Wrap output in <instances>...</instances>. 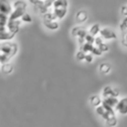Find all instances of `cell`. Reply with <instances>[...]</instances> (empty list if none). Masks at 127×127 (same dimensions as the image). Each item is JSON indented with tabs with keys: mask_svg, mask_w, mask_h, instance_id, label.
I'll use <instances>...</instances> for the list:
<instances>
[{
	"mask_svg": "<svg viewBox=\"0 0 127 127\" xmlns=\"http://www.w3.org/2000/svg\"><path fill=\"white\" fill-rule=\"evenodd\" d=\"M121 13L127 17V5H123L121 7Z\"/></svg>",
	"mask_w": 127,
	"mask_h": 127,
	"instance_id": "836d02e7",
	"label": "cell"
},
{
	"mask_svg": "<svg viewBox=\"0 0 127 127\" xmlns=\"http://www.w3.org/2000/svg\"><path fill=\"white\" fill-rule=\"evenodd\" d=\"M105 122H106V125H107L108 126L113 127V126H115V125H117V123H118V120H117V118L115 117V118H111V119L108 120V121H105Z\"/></svg>",
	"mask_w": 127,
	"mask_h": 127,
	"instance_id": "484cf974",
	"label": "cell"
},
{
	"mask_svg": "<svg viewBox=\"0 0 127 127\" xmlns=\"http://www.w3.org/2000/svg\"><path fill=\"white\" fill-rule=\"evenodd\" d=\"M100 37L104 39H114L117 38V35L112 30L109 28H104L99 32Z\"/></svg>",
	"mask_w": 127,
	"mask_h": 127,
	"instance_id": "5b68a950",
	"label": "cell"
},
{
	"mask_svg": "<svg viewBox=\"0 0 127 127\" xmlns=\"http://www.w3.org/2000/svg\"><path fill=\"white\" fill-rule=\"evenodd\" d=\"M102 51H101V50L99 49L98 47H97V46H94V48H93V50H92V54H94V55H97V56H100L101 54H102Z\"/></svg>",
	"mask_w": 127,
	"mask_h": 127,
	"instance_id": "4dcf8cb0",
	"label": "cell"
},
{
	"mask_svg": "<svg viewBox=\"0 0 127 127\" xmlns=\"http://www.w3.org/2000/svg\"><path fill=\"white\" fill-rule=\"evenodd\" d=\"M68 3L65 0H57L55 2H53V6L54 8H67Z\"/></svg>",
	"mask_w": 127,
	"mask_h": 127,
	"instance_id": "2e32d148",
	"label": "cell"
},
{
	"mask_svg": "<svg viewBox=\"0 0 127 127\" xmlns=\"http://www.w3.org/2000/svg\"><path fill=\"white\" fill-rule=\"evenodd\" d=\"M118 95H119V92H118V90L112 88V87L109 86V85L105 86L104 88V90H103V97H104V98L111 97H117Z\"/></svg>",
	"mask_w": 127,
	"mask_h": 127,
	"instance_id": "3957f363",
	"label": "cell"
},
{
	"mask_svg": "<svg viewBox=\"0 0 127 127\" xmlns=\"http://www.w3.org/2000/svg\"><path fill=\"white\" fill-rule=\"evenodd\" d=\"M102 44H104V40H103L102 37L99 36V37H97L95 38V44L97 47H98V46H100Z\"/></svg>",
	"mask_w": 127,
	"mask_h": 127,
	"instance_id": "f546056e",
	"label": "cell"
},
{
	"mask_svg": "<svg viewBox=\"0 0 127 127\" xmlns=\"http://www.w3.org/2000/svg\"><path fill=\"white\" fill-rule=\"evenodd\" d=\"M51 4H53V2L52 1H44V6H45V7H50V6L51 5Z\"/></svg>",
	"mask_w": 127,
	"mask_h": 127,
	"instance_id": "e575fe53",
	"label": "cell"
},
{
	"mask_svg": "<svg viewBox=\"0 0 127 127\" xmlns=\"http://www.w3.org/2000/svg\"><path fill=\"white\" fill-rule=\"evenodd\" d=\"M88 18V14L85 11H79L76 15V19L78 22L80 23H84V22L86 21V19Z\"/></svg>",
	"mask_w": 127,
	"mask_h": 127,
	"instance_id": "9c48e42d",
	"label": "cell"
},
{
	"mask_svg": "<svg viewBox=\"0 0 127 127\" xmlns=\"http://www.w3.org/2000/svg\"><path fill=\"white\" fill-rule=\"evenodd\" d=\"M44 25H45L46 28H48L49 30H57L59 27L58 22L51 21V22H44Z\"/></svg>",
	"mask_w": 127,
	"mask_h": 127,
	"instance_id": "e0dca14e",
	"label": "cell"
},
{
	"mask_svg": "<svg viewBox=\"0 0 127 127\" xmlns=\"http://www.w3.org/2000/svg\"><path fill=\"white\" fill-rule=\"evenodd\" d=\"M93 48H94L93 44L86 42L85 44H84L83 45H81L80 50H81V51H83L84 52H92V50H93Z\"/></svg>",
	"mask_w": 127,
	"mask_h": 127,
	"instance_id": "ac0fdd59",
	"label": "cell"
},
{
	"mask_svg": "<svg viewBox=\"0 0 127 127\" xmlns=\"http://www.w3.org/2000/svg\"><path fill=\"white\" fill-rule=\"evenodd\" d=\"M100 28H99V25L98 24H94L93 25H92V27H91L90 29V32H89V33L92 34V36L94 35H97V33H99L100 32Z\"/></svg>",
	"mask_w": 127,
	"mask_h": 127,
	"instance_id": "ffe728a7",
	"label": "cell"
},
{
	"mask_svg": "<svg viewBox=\"0 0 127 127\" xmlns=\"http://www.w3.org/2000/svg\"><path fill=\"white\" fill-rule=\"evenodd\" d=\"M85 57H86V54H85V52H84L83 51H78V52H77L76 54V58L78 60H85Z\"/></svg>",
	"mask_w": 127,
	"mask_h": 127,
	"instance_id": "cb8c5ba5",
	"label": "cell"
},
{
	"mask_svg": "<svg viewBox=\"0 0 127 127\" xmlns=\"http://www.w3.org/2000/svg\"><path fill=\"white\" fill-rule=\"evenodd\" d=\"M67 12V8H54V13L58 18H63Z\"/></svg>",
	"mask_w": 127,
	"mask_h": 127,
	"instance_id": "7c38bea8",
	"label": "cell"
},
{
	"mask_svg": "<svg viewBox=\"0 0 127 127\" xmlns=\"http://www.w3.org/2000/svg\"><path fill=\"white\" fill-rule=\"evenodd\" d=\"M1 70H2V72L4 74H11L13 71V65L10 63L4 64L1 66Z\"/></svg>",
	"mask_w": 127,
	"mask_h": 127,
	"instance_id": "4fadbf2b",
	"label": "cell"
},
{
	"mask_svg": "<svg viewBox=\"0 0 127 127\" xmlns=\"http://www.w3.org/2000/svg\"><path fill=\"white\" fill-rule=\"evenodd\" d=\"M25 13V10L23 9H15L13 12L9 17V21H14V20H18V18H22L23 15Z\"/></svg>",
	"mask_w": 127,
	"mask_h": 127,
	"instance_id": "ba28073f",
	"label": "cell"
},
{
	"mask_svg": "<svg viewBox=\"0 0 127 127\" xmlns=\"http://www.w3.org/2000/svg\"><path fill=\"white\" fill-rule=\"evenodd\" d=\"M115 109L120 113V114L125 115L127 114V97L120 99L118 101V104H117Z\"/></svg>",
	"mask_w": 127,
	"mask_h": 127,
	"instance_id": "8992f818",
	"label": "cell"
},
{
	"mask_svg": "<svg viewBox=\"0 0 127 127\" xmlns=\"http://www.w3.org/2000/svg\"><path fill=\"white\" fill-rule=\"evenodd\" d=\"M103 101H101V98L97 95H94L92 97H90V103L92 104L93 106H95L96 108L100 106V104L102 103Z\"/></svg>",
	"mask_w": 127,
	"mask_h": 127,
	"instance_id": "5bb4252c",
	"label": "cell"
},
{
	"mask_svg": "<svg viewBox=\"0 0 127 127\" xmlns=\"http://www.w3.org/2000/svg\"><path fill=\"white\" fill-rule=\"evenodd\" d=\"M122 44L127 47V30L122 32Z\"/></svg>",
	"mask_w": 127,
	"mask_h": 127,
	"instance_id": "d4e9b609",
	"label": "cell"
},
{
	"mask_svg": "<svg viewBox=\"0 0 127 127\" xmlns=\"http://www.w3.org/2000/svg\"><path fill=\"white\" fill-rule=\"evenodd\" d=\"M71 34H72L74 37H86V35L88 34L87 31L85 29L82 28V27H74L71 31Z\"/></svg>",
	"mask_w": 127,
	"mask_h": 127,
	"instance_id": "52a82bcc",
	"label": "cell"
},
{
	"mask_svg": "<svg viewBox=\"0 0 127 127\" xmlns=\"http://www.w3.org/2000/svg\"><path fill=\"white\" fill-rule=\"evenodd\" d=\"M95 38L96 37H94V36H92V34L88 33L86 35V37H85V41H86L87 43H90V44H93V43H95Z\"/></svg>",
	"mask_w": 127,
	"mask_h": 127,
	"instance_id": "4316f807",
	"label": "cell"
},
{
	"mask_svg": "<svg viewBox=\"0 0 127 127\" xmlns=\"http://www.w3.org/2000/svg\"><path fill=\"white\" fill-rule=\"evenodd\" d=\"M35 10L37 11H38L41 14H46L48 13V8L45 7L44 5H41V6H35Z\"/></svg>",
	"mask_w": 127,
	"mask_h": 127,
	"instance_id": "7402d4cb",
	"label": "cell"
},
{
	"mask_svg": "<svg viewBox=\"0 0 127 127\" xmlns=\"http://www.w3.org/2000/svg\"><path fill=\"white\" fill-rule=\"evenodd\" d=\"M9 22V18L7 15L0 13V27H5Z\"/></svg>",
	"mask_w": 127,
	"mask_h": 127,
	"instance_id": "d6986e66",
	"label": "cell"
},
{
	"mask_svg": "<svg viewBox=\"0 0 127 127\" xmlns=\"http://www.w3.org/2000/svg\"><path fill=\"white\" fill-rule=\"evenodd\" d=\"M120 28H121L122 32L127 30V17L124 18V20L122 21V23L120 24Z\"/></svg>",
	"mask_w": 127,
	"mask_h": 127,
	"instance_id": "f1b7e54d",
	"label": "cell"
},
{
	"mask_svg": "<svg viewBox=\"0 0 127 127\" xmlns=\"http://www.w3.org/2000/svg\"><path fill=\"white\" fill-rule=\"evenodd\" d=\"M85 60L87 63H91V62L93 60V56H92V54H86V57H85Z\"/></svg>",
	"mask_w": 127,
	"mask_h": 127,
	"instance_id": "d6a6232c",
	"label": "cell"
},
{
	"mask_svg": "<svg viewBox=\"0 0 127 127\" xmlns=\"http://www.w3.org/2000/svg\"><path fill=\"white\" fill-rule=\"evenodd\" d=\"M17 33L11 32L7 27H0V39L3 40H11V38L14 37V36Z\"/></svg>",
	"mask_w": 127,
	"mask_h": 127,
	"instance_id": "7a4b0ae2",
	"label": "cell"
},
{
	"mask_svg": "<svg viewBox=\"0 0 127 127\" xmlns=\"http://www.w3.org/2000/svg\"><path fill=\"white\" fill-rule=\"evenodd\" d=\"M111 65L109 63H102L100 64L99 65V71H100L101 73L103 74H107L111 71Z\"/></svg>",
	"mask_w": 127,
	"mask_h": 127,
	"instance_id": "8fae6325",
	"label": "cell"
},
{
	"mask_svg": "<svg viewBox=\"0 0 127 127\" xmlns=\"http://www.w3.org/2000/svg\"><path fill=\"white\" fill-rule=\"evenodd\" d=\"M21 20L23 22H26V23H32V17L30 16V14L27 12H25V14L23 15V17L21 18Z\"/></svg>",
	"mask_w": 127,
	"mask_h": 127,
	"instance_id": "603a6c76",
	"label": "cell"
},
{
	"mask_svg": "<svg viewBox=\"0 0 127 127\" xmlns=\"http://www.w3.org/2000/svg\"><path fill=\"white\" fill-rule=\"evenodd\" d=\"M98 48L101 50V51H102V52H105V51H109V46H108L106 44H104V43L101 44L100 46H98Z\"/></svg>",
	"mask_w": 127,
	"mask_h": 127,
	"instance_id": "1f68e13d",
	"label": "cell"
},
{
	"mask_svg": "<svg viewBox=\"0 0 127 127\" xmlns=\"http://www.w3.org/2000/svg\"><path fill=\"white\" fill-rule=\"evenodd\" d=\"M105 110H104V108L103 107L102 105H100V106H98V107H97L96 108V112H97V114H98V115H100L101 117L103 116V115L105 113Z\"/></svg>",
	"mask_w": 127,
	"mask_h": 127,
	"instance_id": "83f0119b",
	"label": "cell"
},
{
	"mask_svg": "<svg viewBox=\"0 0 127 127\" xmlns=\"http://www.w3.org/2000/svg\"><path fill=\"white\" fill-rule=\"evenodd\" d=\"M18 51V45L14 43L2 42L0 44V61L1 64L8 63L11 58L16 55Z\"/></svg>",
	"mask_w": 127,
	"mask_h": 127,
	"instance_id": "6da1fadb",
	"label": "cell"
},
{
	"mask_svg": "<svg viewBox=\"0 0 127 127\" xmlns=\"http://www.w3.org/2000/svg\"><path fill=\"white\" fill-rule=\"evenodd\" d=\"M43 18H44V22H51L58 18L54 12H48L43 16Z\"/></svg>",
	"mask_w": 127,
	"mask_h": 127,
	"instance_id": "9a60e30c",
	"label": "cell"
},
{
	"mask_svg": "<svg viewBox=\"0 0 127 127\" xmlns=\"http://www.w3.org/2000/svg\"><path fill=\"white\" fill-rule=\"evenodd\" d=\"M12 8H11V5L10 4V3L8 1H5V0H1L0 1V13L4 15H10L12 13Z\"/></svg>",
	"mask_w": 127,
	"mask_h": 127,
	"instance_id": "277c9868",
	"label": "cell"
},
{
	"mask_svg": "<svg viewBox=\"0 0 127 127\" xmlns=\"http://www.w3.org/2000/svg\"><path fill=\"white\" fill-rule=\"evenodd\" d=\"M103 102H104L106 104H108V105H110L111 107L112 108H116L117 104H118V100L117 97H107V98H104V100H103Z\"/></svg>",
	"mask_w": 127,
	"mask_h": 127,
	"instance_id": "30bf717a",
	"label": "cell"
},
{
	"mask_svg": "<svg viewBox=\"0 0 127 127\" xmlns=\"http://www.w3.org/2000/svg\"><path fill=\"white\" fill-rule=\"evenodd\" d=\"M15 9H26V3L24 2V1H16V2L13 4Z\"/></svg>",
	"mask_w": 127,
	"mask_h": 127,
	"instance_id": "44dd1931",
	"label": "cell"
}]
</instances>
